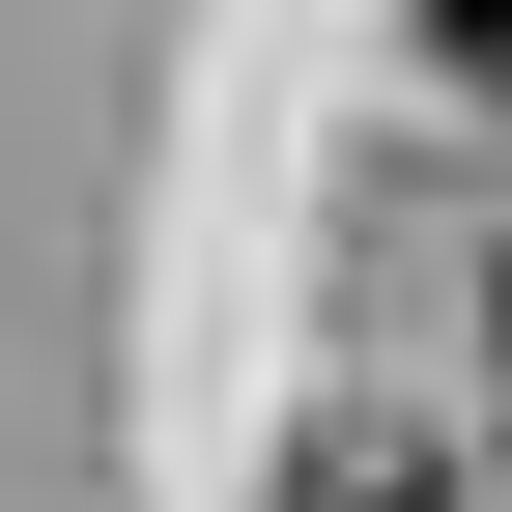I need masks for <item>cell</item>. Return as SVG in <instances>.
I'll return each mask as SVG.
<instances>
[{
    "label": "cell",
    "mask_w": 512,
    "mask_h": 512,
    "mask_svg": "<svg viewBox=\"0 0 512 512\" xmlns=\"http://www.w3.org/2000/svg\"><path fill=\"white\" fill-rule=\"evenodd\" d=\"M285 512H456V484H427V456H370V427H342V456H285Z\"/></svg>",
    "instance_id": "1"
},
{
    "label": "cell",
    "mask_w": 512,
    "mask_h": 512,
    "mask_svg": "<svg viewBox=\"0 0 512 512\" xmlns=\"http://www.w3.org/2000/svg\"><path fill=\"white\" fill-rule=\"evenodd\" d=\"M427 57H456V86H484V114H512V0H427Z\"/></svg>",
    "instance_id": "2"
}]
</instances>
